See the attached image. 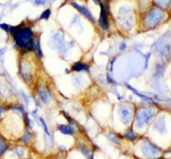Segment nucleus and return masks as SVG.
<instances>
[{"mask_svg":"<svg viewBox=\"0 0 171 159\" xmlns=\"http://www.w3.org/2000/svg\"><path fill=\"white\" fill-rule=\"evenodd\" d=\"M10 33L14 39L16 46L25 52L33 51V31L30 27L23 25L10 27Z\"/></svg>","mask_w":171,"mask_h":159,"instance_id":"nucleus-1","label":"nucleus"},{"mask_svg":"<svg viewBox=\"0 0 171 159\" xmlns=\"http://www.w3.org/2000/svg\"><path fill=\"white\" fill-rule=\"evenodd\" d=\"M155 114H156L155 109H153L151 107L138 109L136 113H135V117H134L135 125H136L137 128H143L154 117Z\"/></svg>","mask_w":171,"mask_h":159,"instance_id":"nucleus-2","label":"nucleus"},{"mask_svg":"<svg viewBox=\"0 0 171 159\" xmlns=\"http://www.w3.org/2000/svg\"><path fill=\"white\" fill-rule=\"evenodd\" d=\"M165 18V12L159 7H153L144 17V24L147 28H153Z\"/></svg>","mask_w":171,"mask_h":159,"instance_id":"nucleus-3","label":"nucleus"},{"mask_svg":"<svg viewBox=\"0 0 171 159\" xmlns=\"http://www.w3.org/2000/svg\"><path fill=\"white\" fill-rule=\"evenodd\" d=\"M140 149L142 154L147 159H157L161 156V149L159 147L152 143L149 139H143L140 142Z\"/></svg>","mask_w":171,"mask_h":159,"instance_id":"nucleus-4","label":"nucleus"},{"mask_svg":"<svg viewBox=\"0 0 171 159\" xmlns=\"http://www.w3.org/2000/svg\"><path fill=\"white\" fill-rule=\"evenodd\" d=\"M134 115V108L129 103H121L119 107V117L122 125H129Z\"/></svg>","mask_w":171,"mask_h":159,"instance_id":"nucleus-5","label":"nucleus"},{"mask_svg":"<svg viewBox=\"0 0 171 159\" xmlns=\"http://www.w3.org/2000/svg\"><path fill=\"white\" fill-rule=\"evenodd\" d=\"M19 74L21 76V78L23 79V81H24L28 86L32 85L33 70L30 63H28L26 60H21L19 65Z\"/></svg>","mask_w":171,"mask_h":159,"instance_id":"nucleus-6","label":"nucleus"},{"mask_svg":"<svg viewBox=\"0 0 171 159\" xmlns=\"http://www.w3.org/2000/svg\"><path fill=\"white\" fill-rule=\"evenodd\" d=\"M37 97L44 104H49L52 102V93L46 86L40 85L37 87Z\"/></svg>","mask_w":171,"mask_h":159,"instance_id":"nucleus-7","label":"nucleus"},{"mask_svg":"<svg viewBox=\"0 0 171 159\" xmlns=\"http://www.w3.org/2000/svg\"><path fill=\"white\" fill-rule=\"evenodd\" d=\"M77 149L87 159H95V149H93L91 146L88 145L86 141L79 142L78 145H77Z\"/></svg>","mask_w":171,"mask_h":159,"instance_id":"nucleus-8","label":"nucleus"},{"mask_svg":"<svg viewBox=\"0 0 171 159\" xmlns=\"http://www.w3.org/2000/svg\"><path fill=\"white\" fill-rule=\"evenodd\" d=\"M120 20L121 22L122 26L126 28H131L132 26V15L128 8L123 7L120 11Z\"/></svg>","mask_w":171,"mask_h":159,"instance_id":"nucleus-9","label":"nucleus"},{"mask_svg":"<svg viewBox=\"0 0 171 159\" xmlns=\"http://www.w3.org/2000/svg\"><path fill=\"white\" fill-rule=\"evenodd\" d=\"M13 153V154L18 157L19 159H27L28 158V148H27V145L24 144H15L13 146L10 147V150Z\"/></svg>","mask_w":171,"mask_h":159,"instance_id":"nucleus-10","label":"nucleus"},{"mask_svg":"<svg viewBox=\"0 0 171 159\" xmlns=\"http://www.w3.org/2000/svg\"><path fill=\"white\" fill-rule=\"evenodd\" d=\"M33 139H34V134H33L32 130L31 129L26 128L25 130L19 135V137L17 138V141L21 144L29 145L33 142Z\"/></svg>","mask_w":171,"mask_h":159,"instance_id":"nucleus-11","label":"nucleus"},{"mask_svg":"<svg viewBox=\"0 0 171 159\" xmlns=\"http://www.w3.org/2000/svg\"><path fill=\"white\" fill-rule=\"evenodd\" d=\"M101 15H99V26H101L104 30H107L109 28V20H108V7L105 6V4L101 2Z\"/></svg>","mask_w":171,"mask_h":159,"instance_id":"nucleus-12","label":"nucleus"},{"mask_svg":"<svg viewBox=\"0 0 171 159\" xmlns=\"http://www.w3.org/2000/svg\"><path fill=\"white\" fill-rule=\"evenodd\" d=\"M50 44L53 46V48L61 50L64 45H65V39H64V35L60 32H57L54 34V36L51 38V42Z\"/></svg>","mask_w":171,"mask_h":159,"instance_id":"nucleus-13","label":"nucleus"},{"mask_svg":"<svg viewBox=\"0 0 171 159\" xmlns=\"http://www.w3.org/2000/svg\"><path fill=\"white\" fill-rule=\"evenodd\" d=\"M71 4H72V6H73V7H75L77 10H78V11H79V12H80L82 15H84L87 19H89V20H90L91 22H93V23H95V22H96L95 17L93 16V14L90 12V10L88 9L87 7H85V6H82V5L78 4L77 2H72Z\"/></svg>","mask_w":171,"mask_h":159,"instance_id":"nucleus-14","label":"nucleus"},{"mask_svg":"<svg viewBox=\"0 0 171 159\" xmlns=\"http://www.w3.org/2000/svg\"><path fill=\"white\" fill-rule=\"evenodd\" d=\"M58 131L63 135H67V136H74L76 133V129L70 125H63L60 123L57 126Z\"/></svg>","mask_w":171,"mask_h":159,"instance_id":"nucleus-15","label":"nucleus"},{"mask_svg":"<svg viewBox=\"0 0 171 159\" xmlns=\"http://www.w3.org/2000/svg\"><path fill=\"white\" fill-rule=\"evenodd\" d=\"M11 144L7 138L0 133V158H2L10 150Z\"/></svg>","mask_w":171,"mask_h":159,"instance_id":"nucleus-16","label":"nucleus"},{"mask_svg":"<svg viewBox=\"0 0 171 159\" xmlns=\"http://www.w3.org/2000/svg\"><path fill=\"white\" fill-rule=\"evenodd\" d=\"M154 129L157 130L158 132L160 133H165L166 132V125H165V117L164 116H159L158 119L154 121Z\"/></svg>","mask_w":171,"mask_h":159,"instance_id":"nucleus-17","label":"nucleus"},{"mask_svg":"<svg viewBox=\"0 0 171 159\" xmlns=\"http://www.w3.org/2000/svg\"><path fill=\"white\" fill-rule=\"evenodd\" d=\"M33 51L35 52V54L36 56L41 59L43 57V54H42V50H41V46H40V40L39 38H35L33 40Z\"/></svg>","mask_w":171,"mask_h":159,"instance_id":"nucleus-18","label":"nucleus"},{"mask_svg":"<svg viewBox=\"0 0 171 159\" xmlns=\"http://www.w3.org/2000/svg\"><path fill=\"white\" fill-rule=\"evenodd\" d=\"M72 69L75 72H82V71H89L90 66L83 62H77L72 66Z\"/></svg>","mask_w":171,"mask_h":159,"instance_id":"nucleus-19","label":"nucleus"},{"mask_svg":"<svg viewBox=\"0 0 171 159\" xmlns=\"http://www.w3.org/2000/svg\"><path fill=\"white\" fill-rule=\"evenodd\" d=\"M126 87H128V89L129 90H131L134 93H135V95H136V96H138L140 98H142L143 99V101L144 102H146V103H154V102H153V99L151 98H149V97H147V96H144V95H142V93H140L138 91H136V90H135V89H133V87H131V86H129L128 84H126Z\"/></svg>","mask_w":171,"mask_h":159,"instance_id":"nucleus-20","label":"nucleus"},{"mask_svg":"<svg viewBox=\"0 0 171 159\" xmlns=\"http://www.w3.org/2000/svg\"><path fill=\"white\" fill-rule=\"evenodd\" d=\"M123 135H125V138H126L128 141H134L137 137V135H136V133L134 132L132 127H128Z\"/></svg>","mask_w":171,"mask_h":159,"instance_id":"nucleus-21","label":"nucleus"},{"mask_svg":"<svg viewBox=\"0 0 171 159\" xmlns=\"http://www.w3.org/2000/svg\"><path fill=\"white\" fill-rule=\"evenodd\" d=\"M23 121H24V126L26 127V128H28V129H33V127H34V122H33V120L30 119V116L28 115V113H26L25 114H23Z\"/></svg>","mask_w":171,"mask_h":159,"instance_id":"nucleus-22","label":"nucleus"},{"mask_svg":"<svg viewBox=\"0 0 171 159\" xmlns=\"http://www.w3.org/2000/svg\"><path fill=\"white\" fill-rule=\"evenodd\" d=\"M107 137H108V139L110 141L111 143L120 144V136H119V135H117L115 132H113V131L109 132L108 135H107Z\"/></svg>","mask_w":171,"mask_h":159,"instance_id":"nucleus-23","label":"nucleus"},{"mask_svg":"<svg viewBox=\"0 0 171 159\" xmlns=\"http://www.w3.org/2000/svg\"><path fill=\"white\" fill-rule=\"evenodd\" d=\"M10 93V91L7 87L6 85L4 84H0V98H6Z\"/></svg>","mask_w":171,"mask_h":159,"instance_id":"nucleus-24","label":"nucleus"},{"mask_svg":"<svg viewBox=\"0 0 171 159\" xmlns=\"http://www.w3.org/2000/svg\"><path fill=\"white\" fill-rule=\"evenodd\" d=\"M171 0H154V3L159 8H165L167 7Z\"/></svg>","mask_w":171,"mask_h":159,"instance_id":"nucleus-25","label":"nucleus"},{"mask_svg":"<svg viewBox=\"0 0 171 159\" xmlns=\"http://www.w3.org/2000/svg\"><path fill=\"white\" fill-rule=\"evenodd\" d=\"M6 111H8L7 107L3 103H0V122H2L3 120V116L6 114Z\"/></svg>","mask_w":171,"mask_h":159,"instance_id":"nucleus-26","label":"nucleus"},{"mask_svg":"<svg viewBox=\"0 0 171 159\" xmlns=\"http://www.w3.org/2000/svg\"><path fill=\"white\" fill-rule=\"evenodd\" d=\"M50 15H51V10L50 9H46V10L43 11V13L41 14L40 19L41 20H47V19H49Z\"/></svg>","mask_w":171,"mask_h":159,"instance_id":"nucleus-27","label":"nucleus"},{"mask_svg":"<svg viewBox=\"0 0 171 159\" xmlns=\"http://www.w3.org/2000/svg\"><path fill=\"white\" fill-rule=\"evenodd\" d=\"M0 28H1L3 31L7 32V33H10V26H9L8 24H5V23H2V24H0Z\"/></svg>","mask_w":171,"mask_h":159,"instance_id":"nucleus-28","label":"nucleus"},{"mask_svg":"<svg viewBox=\"0 0 171 159\" xmlns=\"http://www.w3.org/2000/svg\"><path fill=\"white\" fill-rule=\"evenodd\" d=\"M33 1L36 6H38V5H44L46 3V0H33Z\"/></svg>","mask_w":171,"mask_h":159,"instance_id":"nucleus-29","label":"nucleus"},{"mask_svg":"<svg viewBox=\"0 0 171 159\" xmlns=\"http://www.w3.org/2000/svg\"><path fill=\"white\" fill-rule=\"evenodd\" d=\"M107 81H108L109 84H114V80L111 79V77H110V74H108V76H107Z\"/></svg>","mask_w":171,"mask_h":159,"instance_id":"nucleus-30","label":"nucleus"},{"mask_svg":"<svg viewBox=\"0 0 171 159\" xmlns=\"http://www.w3.org/2000/svg\"><path fill=\"white\" fill-rule=\"evenodd\" d=\"M126 49V43H121L120 46V51H125Z\"/></svg>","mask_w":171,"mask_h":159,"instance_id":"nucleus-31","label":"nucleus"},{"mask_svg":"<svg viewBox=\"0 0 171 159\" xmlns=\"http://www.w3.org/2000/svg\"><path fill=\"white\" fill-rule=\"evenodd\" d=\"M56 159H66V158L61 155V156H59V157H56Z\"/></svg>","mask_w":171,"mask_h":159,"instance_id":"nucleus-32","label":"nucleus"},{"mask_svg":"<svg viewBox=\"0 0 171 159\" xmlns=\"http://www.w3.org/2000/svg\"><path fill=\"white\" fill-rule=\"evenodd\" d=\"M27 159H31V158H30V157H28V158H27Z\"/></svg>","mask_w":171,"mask_h":159,"instance_id":"nucleus-33","label":"nucleus"}]
</instances>
